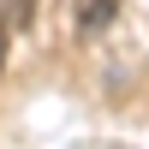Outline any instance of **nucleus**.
<instances>
[{
    "mask_svg": "<svg viewBox=\"0 0 149 149\" xmlns=\"http://www.w3.org/2000/svg\"><path fill=\"white\" fill-rule=\"evenodd\" d=\"M113 18H119V0H72V24L84 36H102Z\"/></svg>",
    "mask_w": 149,
    "mask_h": 149,
    "instance_id": "obj_1",
    "label": "nucleus"
}]
</instances>
